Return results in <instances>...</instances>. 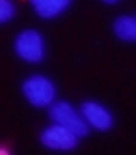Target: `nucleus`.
<instances>
[{
  "label": "nucleus",
  "mask_w": 136,
  "mask_h": 155,
  "mask_svg": "<svg viewBox=\"0 0 136 155\" xmlns=\"http://www.w3.org/2000/svg\"><path fill=\"white\" fill-rule=\"evenodd\" d=\"M22 91H24L26 100L34 106H51L53 98H55L53 83L43 74H34V77L26 79L24 85H22Z\"/></svg>",
  "instance_id": "f257e3e1"
},
{
  "label": "nucleus",
  "mask_w": 136,
  "mask_h": 155,
  "mask_svg": "<svg viewBox=\"0 0 136 155\" xmlns=\"http://www.w3.org/2000/svg\"><path fill=\"white\" fill-rule=\"evenodd\" d=\"M49 117H51V121L53 123H60V125H66L68 130H72L79 138H83V136H87V121H85V117H83V113L79 115L68 102H55V104H51V108H49Z\"/></svg>",
  "instance_id": "f03ea898"
},
{
  "label": "nucleus",
  "mask_w": 136,
  "mask_h": 155,
  "mask_svg": "<svg viewBox=\"0 0 136 155\" xmlns=\"http://www.w3.org/2000/svg\"><path fill=\"white\" fill-rule=\"evenodd\" d=\"M15 53L26 62H41L45 58V41L36 30H24L15 38Z\"/></svg>",
  "instance_id": "7ed1b4c3"
},
{
  "label": "nucleus",
  "mask_w": 136,
  "mask_h": 155,
  "mask_svg": "<svg viewBox=\"0 0 136 155\" xmlns=\"http://www.w3.org/2000/svg\"><path fill=\"white\" fill-rule=\"evenodd\" d=\"M41 142L47 147V149H55V151H70L77 147L79 142V136L68 130L66 125H60V123H53L49 125L47 130H43L41 134Z\"/></svg>",
  "instance_id": "20e7f679"
},
{
  "label": "nucleus",
  "mask_w": 136,
  "mask_h": 155,
  "mask_svg": "<svg viewBox=\"0 0 136 155\" xmlns=\"http://www.w3.org/2000/svg\"><path fill=\"white\" fill-rule=\"evenodd\" d=\"M81 113H83L85 121H87L91 127H96V130H108V127L113 125V115H111V110H108L106 106L98 104V102H91V100L83 102Z\"/></svg>",
  "instance_id": "39448f33"
},
{
  "label": "nucleus",
  "mask_w": 136,
  "mask_h": 155,
  "mask_svg": "<svg viewBox=\"0 0 136 155\" xmlns=\"http://www.w3.org/2000/svg\"><path fill=\"white\" fill-rule=\"evenodd\" d=\"M30 2L43 19H53L70 7L72 0H30Z\"/></svg>",
  "instance_id": "423d86ee"
},
{
  "label": "nucleus",
  "mask_w": 136,
  "mask_h": 155,
  "mask_svg": "<svg viewBox=\"0 0 136 155\" xmlns=\"http://www.w3.org/2000/svg\"><path fill=\"white\" fill-rule=\"evenodd\" d=\"M113 30H115L117 38H121L125 43H134L136 41V17H130V15L117 17L113 24Z\"/></svg>",
  "instance_id": "0eeeda50"
},
{
  "label": "nucleus",
  "mask_w": 136,
  "mask_h": 155,
  "mask_svg": "<svg viewBox=\"0 0 136 155\" xmlns=\"http://www.w3.org/2000/svg\"><path fill=\"white\" fill-rule=\"evenodd\" d=\"M13 15H15V7L11 5V0H0V21L9 24Z\"/></svg>",
  "instance_id": "6e6552de"
},
{
  "label": "nucleus",
  "mask_w": 136,
  "mask_h": 155,
  "mask_svg": "<svg viewBox=\"0 0 136 155\" xmlns=\"http://www.w3.org/2000/svg\"><path fill=\"white\" fill-rule=\"evenodd\" d=\"M102 2H106V5H115V2H119V0H102Z\"/></svg>",
  "instance_id": "1a4fd4ad"
}]
</instances>
